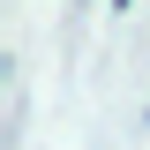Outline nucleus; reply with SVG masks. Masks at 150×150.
<instances>
[{
	"label": "nucleus",
	"mask_w": 150,
	"mask_h": 150,
	"mask_svg": "<svg viewBox=\"0 0 150 150\" xmlns=\"http://www.w3.org/2000/svg\"><path fill=\"white\" fill-rule=\"evenodd\" d=\"M112 8H128V0H112Z\"/></svg>",
	"instance_id": "f257e3e1"
}]
</instances>
